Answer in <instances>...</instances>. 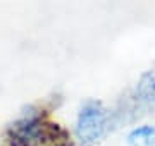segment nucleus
I'll return each mask as SVG.
<instances>
[{
    "label": "nucleus",
    "instance_id": "f257e3e1",
    "mask_svg": "<svg viewBox=\"0 0 155 146\" xmlns=\"http://www.w3.org/2000/svg\"><path fill=\"white\" fill-rule=\"evenodd\" d=\"M107 131V110L100 101L88 100L79 108L74 125V134L83 146L98 143Z\"/></svg>",
    "mask_w": 155,
    "mask_h": 146
},
{
    "label": "nucleus",
    "instance_id": "20e7f679",
    "mask_svg": "<svg viewBox=\"0 0 155 146\" xmlns=\"http://www.w3.org/2000/svg\"><path fill=\"white\" fill-rule=\"evenodd\" d=\"M17 146H33V144H17Z\"/></svg>",
    "mask_w": 155,
    "mask_h": 146
},
{
    "label": "nucleus",
    "instance_id": "f03ea898",
    "mask_svg": "<svg viewBox=\"0 0 155 146\" xmlns=\"http://www.w3.org/2000/svg\"><path fill=\"white\" fill-rule=\"evenodd\" d=\"M136 98L150 107H155V71L141 74L136 84Z\"/></svg>",
    "mask_w": 155,
    "mask_h": 146
},
{
    "label": "nucleus",
    "instance_id": "7ed1b4c3",
    "mask_svg": "<svg viewBox=\"0 0 155 146\" xmlns=\"http://www.w3.org/2000/svg\"><path fill=\"white\" fill-rule=\"evenodd\" d=\"M129 146H155V127L153 125H141L133 129L126 138Z\"/></svg>",
    "mask_w": 155,
    "mask_h": 146
}]
</instances>
